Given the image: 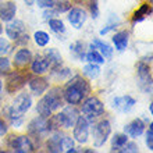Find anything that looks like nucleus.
<instances>
[{"mask_svg": "<svg viewBox=\"0 0 153 153\" xmlns=\"http://www.w3.org/2000/svg\"><path fill=\"white\" fill-rule=\"evenodd\" d=\"M91 93V85L85 78L81 75H74L71 79L67 81L63 89L64 102L68 105H81L82 100Z\"/></svg>", "mask_w": 153, "mask_h": 153, "instance_id": "nucleus-1", "label": "nucleus"}, {"mask_svg": "<svg viewBox=\"0 0 153 153\" xmlns=\"http://www.w3.org/2000/svg\"><path fill=\"white\" fill-rule=\"evenodd\" d=\"M32 107V97L29 93H20L17 95L13 105L6 109V116L10 120L14 128H18L24 123V114Z\"/></svg>", "mask_w": 153, "mask_h": 153, "instance_id": "nucleus-2", "label": "nucleus"}, {"mask_svg": "<svg viewBox=\"0 0 153 153\" xmlns=\"http://www.w3.org/2000/svg\"><path fill=\"white\" fill-rule=\"evenodd\" d=\"M81 111L85 116V118L88 120L89 124H93L96 117L102 116L105 113V105L102 103V100L96 96H86L82 100V107Z\"/></svg>", "mask_w": 153, "mask_h": 153, "instance_id": "nucleus-3", "label": "nucleus"}, {"mask_svg": "<svg viewBox=\"0 0 153 153\" xmlns=\"http://www.w3.org/2000/svg\"><path fill=\"white\" fill-rule=\"evenodd\" d=\"M78 117H79V110L76 109L74 105H70V106H65L64 109L61 110L60 113H57L53 116L52 114V118L53 121L56 123V125L59 128H73L74 124L76 123L78 120Z\"/></svg>", "mask_w": 153, "mask_h": 153, "instance_id": "nucleus-4", "label": "nucleus"}, {"mask_svg": "<svg viewBox=\"0 0 153 153\" xmlns=\"http://www.w3.org/2000/svg\"><path fill=\"white\" fill-rule=\"evenodd\" d=\"M7 146L16 153H31L36 150V145L29 135H11L7 139Z\"/></svg>", "mask_w": 153, "mask_h": 153, "instance_id": "nucleus-5", "label": "nucleus"}, {"mask_svg": "<svg viewBox=\"0 0 153 153\" xmlns=\"http://www.w3.org/2000/svg\"><path fill=\"white\" fill-rule=\"evenodd\" d=\"M111 134V124L107 118L93 123L92 127V137H93V146L95 148H102L109 139Z\"/></svg>", "mask_w": 153, "mask_h": 153, "instance_id": "nucleus-6", "label": "nucleus"}, {"mask_svg": "<svg viewBox=\"0 0 153 153\" xmlns=\"http://www.w3.org/2000/svg\"><path fill=\"white\" fill-rule=\"evenodd\" d=\"M137 74H138V85L145 93H152V67L150 63L141 60L137 64Z\"/></svg>", "mask_w": 153, "mask_h": 153, "instance_id": "nucleus-7", "label": "nucleus"}, {"mask_svg": "<svg viewBox=\"0 0 153 153\" xmlns=\"http://www.w3.org/2000/svg\"><path fill=\"white\" fill-rule=\"evenodd\" d=\"M27 131H28L31 138H42L50 134V127H49V118L42 116H38L28 123L27 125Z\"/></svg>", "mask_w": 153, "mask_h": 153, "instance_id": "nucleus-8", "label": "nucleus"}, {"mask_svg": "<svg viewBox=\"0 0 153 153\" xmlns=\"http://www.w3.org/2000/svg\"><path fill=\"white\" fill-rule=\"evenodd\" d=\"M89 127H91V124H89L88 120L85 118V116L78 117V120H76V123L73 127L74 141L81 143V145H85V143L89 141Z\"/></svg>", "mask_w": 153, "mask_h": 153, "instance_id": "nucleus-9", "label": "nucleus"}, {"mask_svg": "<svg viewBox=\"0 0 153 153\" xmlns=\"http://www.w3.org/2000/svg\"><path fill=\"white\" fill-rule=\"evenodd\" d=\"M46 105L49 106V109L52 110L53 113L57 111V110L63 107L64 105V97H63V88L60 86H53V88L49 89L48 93H45V96H42Z\"/></svg>", "mask_w": 153, "mask_h": 153, "instance_id": "nucleus-10", "label": "nucleus"}, {"mask_svg": "<svg viewBox=\"0 0 153 153\" xmlns=\"http://www.w3.org/2000/svg\"><path fill=\"white\" fill-rule=\"evenodd\" d=\"M27 84V78L20 71H10L7 74V79H6V92L7 93H16L25 86Z\"/></svg>", "mask_w": 153, "mask_h": 153, "instance_id": "nucleus-11", "label": "nucleus"}, {"mask_svg": "<svg viewBox=\"0 0 153 153\" xmlns=\"http://www.w3.org/2000/svg\"><path fill=\"white\" fill-rule=\"evenodd\" d=\"M68 16H67V20L71 24V27H74L75 29H81L82 25L85 24V21L88 18V14L84 8L81 7H71L68 10Z\"/></svg>", "mask_w": 153, "mask_h": 153, "instance_id": "nucleus-12", "label": "nucleus"}, {"mask_svg": "<svg viewBox=\"0 0 153 153\" xmlns=\"http://www.w3.org/2000/svg\"><path fill=\"white\" fill-rule=\"evenodd\" d=\"M24 32H27V25H25V22L22 20L13 18L6 25V35H7L8 39H11V40H16L17 38L20 36V35H22Z\"/></svg>", "mask_w": 153, "mask_h": 153, "instance_id": "nucleus-13", "label": "nucleus"}, {"mask_svg": "<svg viewBox=\"0 0 153 153\" xmlns=\"http://www.w3.org/2000/svg\"><path fill=\"white\" fill-rule=\"evenodd\" d=\"M135 105H137V100L129 95L116 96L113 99V109L120 111V113H129Z\"/></svg>", "mask_w": 153, "mask_h": 153, "instance_id": "nucleus-14", "label": "nucleus"}, {"mask_svg": "<svg viewBox=\"0 0 153 153\" xmlns=\"http://www.w3.org/2000/svg\"><path fill=\"white\" fill-rule=\"evenodd\" d=\"M28 86H29V91L32 92V95H35V96H42L49 89V79L48 78H43V76H40V75H36V76L28 79Z\"/></svg>", "mask_w": 153, "mask_h": 153, "instance_id": "nucleus-15", "label": "nucleus"}, {"mask_svg": "<svg viewBox=\"0 0 153 153\" xmlns=\"http://www.w3.org/2000/svg\"><path fill=\"white\" fill-rule=\"evenodd\" d=\"M32 52L27 49L25 46L18 50V52L14 54V59H13V65L16 67V68H25L27 65L31 64V61H32Z\"/></svg>", "mask_w": 153, "mask_h": 153, "instance_id": "nucleus-16", "label": "nucleus"}, {"mask_svg": "<svg viewBox=\"0 0 153 153\" xmlns=\"http://www.w3.org/2000/svg\"><path fill=\"white\" fill-rule=\"evenodd\" d=\"M50 70V63H49L48 57L45 54H36L35 57H32L31 61V71L35 75H42L46 74Z\"/></svg>", "mask_w": 153, "mask_h": 153, "instance_id": "nucleus-17", "label": "nucleus"}, {"mask_svg": "<svg viewBox=\"0 0 153 153\" xmlns=\"http://www.w3.org/2000/svg\"><path fill=\"white\" fill-rule=\"evenodd\" d=\"M63 137H64V134L61 132L60 129L53 131L52 135H50V137L48 138V141H46V150L50 153H61L63 152V149H61Z\"/></svg>", "mask_w": 153, "mask_h": 153, "instance_id": "nucleus-18", "label": "nucleus"}, {"mask_svg": "<svg viewBox=\"0 0 153 153\" xmlns=\"http://www.w3.org/2000/svg\"><path fill=\"white\" fill-rule=\"evenodd\" d=\"M124 132L128 135V138L135 139V138L141 137L142 134L145 132V123H143V120H141V118H135V120H132L131 123L125 124Z\"/></svg>", "mask_w": 153, "mask_h": 153, "instance_id": "nucleus-19", "label": "nucleus"}, {"mask_svg": "<svg viewBox=\"0 0 153 153\" xmlns=\"http://www.w3.org/2000/svg\"><path fill=\"white\" fill-rule=\"evenodd\" d=\"M17 14V3L16 1H4L0 3V21L8 22L16 18Z\"/></svg>", "mask_w": 153, "mask_h": 153, "instance_id": "nucleus-20", "label": "nucleus"}, {"mask_svg": "<svg viewBox=\"0 0 153 153\" xmlns=\"http://www.w3.org/2000/svg\"><path fill=\"white\" fill-rule=\"evenodd\" d=\"M111 42H113L116 50L124 52L125 49L128 48V42H129L128 31H118V32H116L113 35V38H111Z\"/></svg>", "mask_w": 153, "mask_h": 153, "instance_id": "nucleus-21", "label": "nucleus"}, {"mask_svg": "<svg viewBox=\"0 0 153 153\" xmlns=\"http://www.w3.org/2000/svg\"><path fill=\"white\" fill-rule=\"evenodd\" d=\"M91 43L95 46V49H96L97 52L100 53L102 56L105 57V60H111V59H113L114 49L111 48V46H110L107 42H103V40L99 39V38H95V39H93Z\"/></svg>", "mask_w": 153, "mask_h": 153, "instance_id": "nucleus-22", "label": "nucleus"}, {"mask_svg": "<svg viewBox=\"0 0 153 153\" xmlns=\"http://www.w3.org/2000/svg\"><path fill=\"white\" fill-rule=\"evenodd\" d=\"M86 45L84 40H76L74 43L70 45V53L75 60H85V54H86Z\"/></svg>", "mask_w": 153, "mask_h": 153, "instance_id": "nucleus-23", "label": "nucleus"}, {"mask_svg": "<svg viewBox=\"0 0 153 153\" xmlns=\"http://www.w3.org/2000/svg\"><path fill=\"white\" fill-rule=\"evenodd\" d=\"M45 56L48 57L49 63H50V70L60 67L61 63H63V57H61L60 52H59L57 49H54V48L46 49V50H45Z\"/></svg>", "mask_w": 153, "mask_h": 153, "instance_id": "nucleus-24", "label": "nucleus"}, {"mask_svg": "<svg viewBox=\"0 0 153 153\" xmlns=\"http://www.w3.org/2000/svg\"><path fill=\"white\" fill-rule=\"evenodd\" d=\"M152 14V6L150 4H142L141 7L138 8V10H135L132 14V24H137V22H141V21H143L148 16H150Z\"/></svg>", "mask_w": 153, "mask_h": 153, "instance_id": "nucleus-25", "label": "nucleus"}, {"mask_svg": "<svg viewBox=\"0 0 153 153\" xmlns=\"http://www.w3.org/2000/svg\"><path fill=\"white\" fill-rule=\"evenodd\" d=\"M85 60L89 61V63H96V64H103V63L106 61L105 57H103L100 53L97 52L92 43L89 45V50H86V54H85Z\"/></svg>", "mask_w": 153, "mask_h": 153, "instance_id": "nucleus-26", "label": "nucleus"}, {"mask_svg": "<svg viewBox=\"0 0 153 153\" xmlns=\"http://www.w3.org/2000/svg\"><path fill=\"white\" fill-rule=\"evenodd\" d=\"M127 142H128V135L125 132L124 134H121V132L114 134L113 138H111V149L110 150H111V152H118Z\"/></svg>", "mask_w": 153, "mask_h": 153, "instance_id": "nucleus-27", "label": "nucleus"}, {"mask_svg": "<svg viewBox=\"0 0 153 153\" xmlns=\"http://www.w3.org/2000/svg\"><path fill=\"white\" fill-rule=\"evenodd\" d=\"M82 74L89 79H96L100 75V67L96 63H89L82 68Z\"/></svg>", "mask_w": 153, "mask_h": 153, "instance_id": "nucleus-28", "label": "nucleus"}, {"mask_svg": "<svg viewBox=\"0 0 153 153\" xmlns=\"http://www.w3.org/2000/svg\"><path fill=\"white\" fill-rule=\"evenodd\" d=\"M49 22V27H50V29H52L54 33H64L65 32V25L64 22L60 20V18H57V17H53V18H50V20L48 21Z\"/></svg>", "mask_w": 153, "mask_h": 153, "instance_id": "nucleus-29", "label": "nucleus"}, {"mask_svg": "<svg viewBox=\"0 0 153 153\" xmlns=\"http://www.w3.org/2000/svg\"><path fill=\"white\" fill-rule=\"evenodd\" d=\"M33 40L39 48H45L50 42V35L48 32H45V31H36L33 33Z\"/></svg>", "mask_w": 153, "mask_h": 153, "instance_id": "nucleus-30", "label": "nucleus"}, {"mask_svg": "<svg viewBox=\"0 0 153 153\" xmlns=\"http://www.w3.org/2000/svg\"><path fill=\"white\" fill-rule=\"evenodd\" d=\"M52 76H54L57 81H63L67 79L68 76H71V70L67 68V67H57V68L52 70Z\"/></svg>", "mask_w": 153, "mask_h": 153, "instance_id": "nucleus-31", "label": "nucleus"}, {"mask_svg": "<svg viewBox=\"0 0 153 153\" xmlns=\"http://www.w3.org/2000/svg\"><path fill=\"white\" fill-rule=\"evenodd\" d=\"M36 113L39 114V116L42 117H46V118H49V117L53 114V111L50 109H49V106L46 105V102L40 97L39 102H38V105H36Z\"/></svg>", "mask_w": 153, "mask_h": 153, "instance_id": "nucleus-32", "label": "nucleus"}, {"mask_svg": "<svg viewBox=\"0 0 153 153\" xmlns=\"http://www.w3.org/2000/svg\"><path fill=\"white\" fill-rule=\"evenodd\" d=\"M74 143H75L74 138L68 137V135H64V137H63V141H61V149H63V152H67V153L76 152V150L74 149Z\"/></svg>", "mask_w": 153, "mask_h": 153, "instance_id": "nucleus-33", "label": "nucleus"}, {"mask_svg": "<svg viewBox=\"0 0 153 153\" xmlns=\"http://www.w3.org/2000/svg\"><path fill=\"white\" fill-rule=\"evenodd\" d=\"M73 7L70 1L67 0H56V3L53 6V8L57 11V14H61V13H67L70 8Z\"/></svg>", "mask_w": 153, "mask_h": 153, "instance_id": "nucleus-34", "label": "nucleus"}, {"mask_svg": "<svg viewBox=\"0 0 153 153\" xmlns=\"http://www.w3.org/2000/svg\"><path fill=\"white\" fill-rule=\"evenodd\" d=\"M11 71V63L6 56H0V75H7Z\"/></svg>", "mask_w": 153, "mask_h": 153, "instance_id": "nucleus-35", "label": "nucleus"}, {"mask_svg": "<svg viewBox=\"0 0 153 153\" xmlns=\"http://www.w3.org/2000/svg\"><path fill=\"white\" fill-rule=\"evenodd\" d=\"M13 50V45L6 38H0V56H6Z\"/></svg>", "mask_w": 153, "mask_h": 153, "instance_id": "nucleus-36", "label": "nucleus"}, {"mask_svg": "<svg viewBox=\"0 0 153 153\" xmlns=\"http://www.w3.org/2000/svg\"><path fill=\"white\" fill-rule=\"evenodd\" d=\"M118 152L120 153H138L139 152V146L135 142H127Z\"/></svg>", "mask_w": 153, "mask_h": 153, "instance_id": "nucleus-37", "label": "nucleus"}, {"mask_svg": "<svg viewBox=\"0 0 153 153\" xmlns=\"http://www.w3.org/2000/svg\"><path fill=\"white\" fill-rule=\"evenodd\" d=\"M145 142H146V146H148V149L152 152V150H153V124H152V123L149 124V128H148V131H146Z\"/></svg>", "mask_w": 153, "mask_h": 153, "instance_id": "nucleus-38", "label": "nucleus"}, {"mask_svg": "<svg viewBox=\"0 0 153 153\" xmlns=\"http://www.w3.org/2000/svg\"><path fill=\"white\" fill-rule=\"evenodd\" d=\"M118 22H120V20H118V18H117V20H114V22H111V21H110L109 24L106 25L105 28H102L100 29V35L102 36H103V35H107V33L110 32V31H114V29L117 28V25H118Z\"/></svg>", "mask_w": 153, "mask_h": 153, "instance_id": "nucleus-39", "label": "nucleus"}, {"mask_svg": "<svg viewBox=\"0 0 153 153\" xmlns=\"http://www.w3.org/2000/svg\"><path fill=\"white\" fill-rule=\"evenodd\" d=\"M35 3L39 8H52L56 3V0H35Z\"/></svg>", "mask_w": 153, "mask_h": 153, "instance_id": "nucleus-40", "label": "nucleus"}, {"mask_svg": "<svg viewBox=\"0 0 153 153\" xmlns=\"http://www.w3.org/2000/svg\"><path fill=\"white\" fill-rule=\"evenodd\" d=\"M89 10H91L92 18H97V17H99V4H97V0H91Z\"/></svg>", "mask_w": 153, "mask_h": 153, "instance_id": "nucleus-41", "label": "nucleus"}, {"mask_svg": "<svg viewBox=\"0 0 153 153\" xmlns=\"http://www.w3.org/2000/svg\"><path fill=\"white\" fill-rule=\"evenodd\" d=\"M28 42H29V35L27 32H24L22 35H20V36L14 40V43H16L17 46H25Z\"/></svg>", "mask_w": 153, "mask_h": 153, "instance_id": "nucleus-42", "label": "nucleus"}, {"mask_svg": "<svg viewBox=\"0 0 153 153\" xmlns=\"http://www.w3.org/2000/svg\"><path fill=\"white\" fill-rule=\"evenodd\" d=\"M56 16H59L57 14V11L54 10V8H45V11H43V20L45 21H49L50 18H53V17H56Z\"/></svg>", "mask_w": 153, "mask_h": 153, "instance_id": "nucleus-43", "label": "nucleus"}, {"mask_svg": "<svg viewBox=\"0 0 153 153\" xmlns=\"http://www.w3.org/2000/svg\"><path fill=\"white\" fill-rule=\"evenodd\" d=\"M7 132H8V125H7V123L0 118V137L7 135Z\"/></svg>", "mask_w": 153, "mask_h": 153, "instance_id": "nucleus-44", "label": "nucleus"}, {"mask_svg": "<svg viewBox=\"0 0 153 153\" xmlns=\"http://www.w3.org/2000/svg\"><path fill=\"white\" fill-rule=\"evenodd\" d=\"M24 3L27 4V6H33V4H35V0H24Z\"/></svg>", "mask_w": 153, "mask_h": 153, "instance_id": "nucleus-45", "label": "nucleus"}, {"mask_svg": "<svg viewBox=\"0 0 153 153\" xmlns=\"http://www.w3.org/2000/svg\"><path fill=\"white\" fill-rule=\"evenodd\" d=\"M1 91H3V82L0 79V95H1Z\"/></svg>", "mask_w": 153, "mask_h": 153, "instance_id": "nucleus-46", "label": "nucleus"}, {"mask_svg": "<svg viewBox=\"0 0 153 153\" xmlns=\"http://www.w3.org/2000/svg\"><path fill=\"white\" fill-rule=\"evenodd\" d=\"M3 33V25H1V21H0V35Z\"/></svg>", "mask_w": 153, "mask_h": 153, "instance_id": "nucleus-47", "label": "nucleus"}, {"mask_svg": "<svg viewBox=\"0 0 153 153\" xmlns=\"http://www.w3.org/2000/svg\"><path fill=\"white\" fill-rule=\"evenodd\" d=\"M149 110H150V113H153V106H152V103L149 105Z\"/></svg>", "mask_w": 153, "mask_h": 153, "instance_id": "nucleus-48", "label": "nucleus"}, {"mask_svg": "<svg viewBox=\"0 0 153 153\" xmlns=\"http://www.w3.org/2000/svg\"><path fill=\"white\" fill-rule=\"evenodd\" d=\"M0 109H1V100H0Z\"/></svg>", "mask_w": 153, "mask_h": 153, "instance_id": "nucleus-49", "label": "nucleus"}, {"mask_svg": "<svg viewBox=\"0 0 153 153\" xmlns=\"http://www.w3.org/2000/svg\"><path fill=\"white\" fill-rule=\"evenodd\" d=\"M149 1H150V3H152V0H149Z\"/></svg>", "mask_w": 153, "mask_h": 153, "instance_id": "nucleus-50", "label": "nucleus"}, {"mask_svg": "<svg viewBox=\"0 0 153 153\" xmlns=\"http://www.w3.org/2000/svg\"><path fill=\"white\" fill-rule=\"evenodd\" d=\"M0 152H1V149H0Z\"/></svg>", "mask_w": 153, "mask_h": 153, "instance_id": "nucleus-51", "label": "nucleus"}]
</instances>
